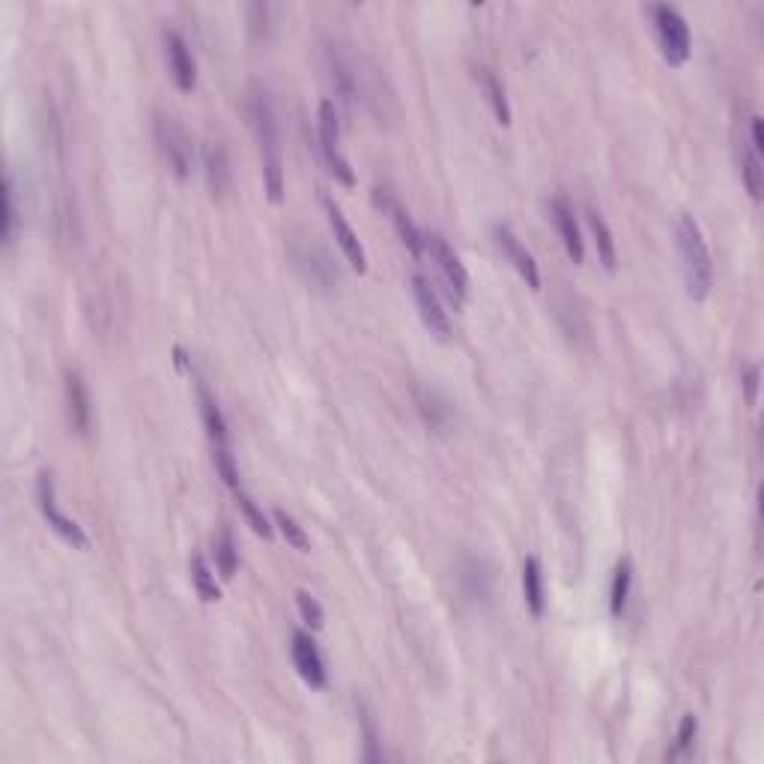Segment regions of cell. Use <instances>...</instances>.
I'll list each match as a JSON object with an SVG mask.
<instances>
[{
  "instance_id": "6da1fadb",
  "label": "cell",
  "mask_w": 764,
  "mask_h": 764,
  "mask_svg": "<svg viewBox=\"0 0 764 764\" xmlns=\"http://www.w3.org/2000/svg\"><path fill=\"white\" fill-rule=\"evenodd\" d=\"M245 117L248 126L257 138L260 150V165H263V186L266 197L272 203L284 200V153H281V135H278V120H275V105L266 87L251 84L245 96Z\"/></svg>"
},
{
  "instance_id": "7a4b0ae2",
  "label": "cell",
  "mask_w": 764,
  "mask_h": 764,
  "mask_svg": "<svg viewBox=\"0 0 764 764\" xmlns=\"http://www.w3.org/2000/svg\"><path fill=\"white\" fill-rule=\"evenodd\" d=\"M675 236H678V251H681V263H684L687 296L693 302H705L714 287V257L705 242V233H702L699 221L690 212H684L678 218Z\"/></svg>"
},
{
  "instance_id": "3957f363",
  "label": "cell",
  "mask_w": 764,
  "mask_h": 764,
  "mask_svg": "<svg viewBox=\"0 0 764 764\" xmlns=\"http://www.w3.org/2000/svg\"><path fill=\"white\" fill-rule=\"evenodd\" d=\"M648 15H651V24H654L663 60L669 66H675V69L684 66L690 60V54H693V36H690L687 18L675 6H666V3L648 6Z\"/></svg>"
},
{
  "instance_id": "277c9868",
  "label": "cell",
  "mask_w": 764,
  "mask_h": 764,
  "mask_svg": "<svg viewBox=\"0 0 764 764\" xmlns=\"http://www.w3.org/2000/svg\"><path fill=\"white\" fill-rule=\"evenodd\" d=\"M153 135H156V147H159V156L168 165V171L180 183H186L191 177V168H194V147H191V138L183 129V123L171 114H156Z\"/></svg>"
},
{
  "instance_id": "5b68a950",
  "label": "cell",
  "mask_w": 764,
  "mask_h": 764,
  "mask_svg": "<svg viewBox=\"0 0 764 764\" xmlns=\"http://www.w3.org/2000/svg\"><path fill=\"white\" fill-rule=\"evenodd\" d=\"M317 120H320L317 150H320V156H323L329 174H332L341 186L353 189V186H356V174H353V168H350V159H347L344 150H341V120H338V108H335L332 99H323V102H320Z\"/></svg>"
},
{
  "instance_id": "8992f818",
  "label": "cell",
  "mask_w": 764,
  "mask_h": 764,
  "mask_svg": "<svg viewBox=\"0 0 764 764\" xmlns=\"http://www.w3.org/2000/svg\"><path fill=\"white\" fill-rule=\"evenodd\" d=\"M36 505H39V514L45 517L48 529H51L60 541H66L72 550H81V553L90 550L87 532H84L72 517H66V514L60 511V505H57V490H54V475H51L48 469H42V472L36 475Z\"/></svg>"
},
{
  "instance_id": "52a82bcc",
  "label": "cell",
  "mask_w": 764,
  "mask_h": 764,
  "mask_svg": "<svg viewBox=\"0 0 764 764\" xmlns=\"http://www.w3.org/2000/svg\"><path fill=\"white\" fill-rule=\"evenodd\" d=\"M424 251H427L430 260L436 263L439 275H442L445 284H448V293H451L454 305L460 308V305L466 302V296H469V272H466V266L460 263L457 251L448 245V239H445L442 233H427V236H424Z\"/></svg>"
},
{
  "instance_id": "ba28073f",
  "label": "cell",
  "mask_w": 764,
  "mask_h": 764,
  "mask_svg": "<svg viewBox=\"0 0 764 764\" xmlns=\"http://www.w3.org/2000/svg\"><path fill=\"white\" fill-rule=\"evenodd\" d=\"M412 296H415V308H418V317L424 323V329L436 338V341H448L451 338V320H448V311L436 293V287L424 278V275H412Z\"/></svg>"
},
{
  "instance_id": "9c48e42d",
  "label": "cell",
  "mask_w": 764,
  "mask_h": 764,
  "mask_svg": "<svg viewBox=\"0 0 764 764\" xmlns=\"http://www.w3.org/2000/svg\"><path fill=\"white\" fill-rule=\"evenodd\" d=\"M371 197H374V206L380 209L382 215H388V218H391V224H394V230H397L400 242L406 245V251H409L415 260H421V254H424V233L415 227V221H412V218H409V212L400 206V200L394 197V191L382 189V186H374Z\"/></svg>"
},
{
  "instance_id": "30bf717a",
  "label": "cell",
  "mask_w": 764,
  "mask_h": 764,
  "mask_svg": "<svg viewBox=\"0 0 764 764\" xmlns=\"http://www.w3.org/2000/svg\"><path fill=\"white\" fill-rule=\"evenodd\" d=\"M290 654H293V666L299 672V678L311 687V690H323L329 684V672H326V660L314 642V636L308 630H296L293 633V645H290Z\"/></svg>"
},
{
  "instance_id": "8fae6325",
  "label": "cell",
  "mask_w": 764,
  "mask_h": 764,
  "mask_svg": "<svg viewBox=\"0 0 764 764\" xmlns=\"http://www.w3.org/2000/svg\"><path fill=\"white\" fill-rule=\"evenodd\" d=\"M323 206H326V218H329V227H332V233H335V242L341 245L347 263H350L359 275H365V272H368V254H365V245H362L359 233L350 227L344 209H341L329 194H323Z\"/></svg>"
},
{
  "instance_id": "7c38bea8",
  "label": "cell",
  "mask_w": 764,
  "mask_h": 764,
  "mask_svg": "<svg viewBox=\"0 0 764 764\" xmlns=\"http://www.w3.org/2000/svg\"><path fill=\"white\" fill-rule=\"evenodd\" d=\"M493 236H496V245H499V251L505 254V260L517 269V275H520L532 290H541V269H538V260H535V254L517 239V233H514L508 224H496V227H493Z\"/></svg>"
},
{
  "instance_id": "4fadbf2b",
  "label": "cell",
  "mask_w": 764,
  "mask_h": 764,
  "mask_svg": "<svg viewBox=\"0 0 764 764\" xmlns=\"http://www.w3.org/2000/svg\"><path fill=\"white\" fill-rule=\"evenodd\" d=\"M162 42H165V60H168V69H171V78H174L177 90L191 93L197 87V63L191 57L189 42L177 30H165Z\"/></svg>"
},
{
  "instance_id": "5bb4252c",
  "label": "cell",
  "mask_w": 764,
  "mask_h": 764,
  "mask_svg": "<svg viewBox=\"0 0 764 764\" xmlns=\"http://www.w3.org/2000/svg\"><path fill=\"white\" fill-rule=\"evenodd\" d=\"M66 418L78 436H87L90 421H93V406H90L87 382L78 371H66Z\"/></svg>"
},
{
  "instance_id": "9a60e30c",
  "label": "cell",
  "mask_w": 764,
  "mask_h": 764,
  "mask_svg": "<svg viewBox=\"0 0 764 764\" xmlns=\"http://www.w3.org/2000/svg\"><path fill=\"white\" fill-rule=\"evenodd\" d=\"M457 582H460V591L469 603L481 606V603H490L493 600V573L487 568V562L481 559H463L460 568H457Z\"/></svg>"
},
{
  "instance_id": "2e32d148",
  "label": "cell",
  "mask_w": 764,
  "mask_h": 764,
  "mask_svg": "<svg viewBox=\"0 0 764 764\" xmlns=\"http://www.w3.org/2000/svg\"><path fill=\"white\" fill-rule=\"evenodd\" d=\"M197 388V403H200V418H203V427H206V436H209V445L212 448H227L230 445V433H227V421H224V412L215 400V394L209 391V385L203 380L194 382Z\"/></svg>"
},
{
  "instance_id": "e0dca14e",
  "label": "cell",
  "mask_w": 764,
  "mask_h": 764,
  "mask_svg": "<svg viewBox=\"0 0 764 764\" xmlns=\"http://www.w3.org/2000/svg\"><path fill=\"white\" fill-rule=\"evenodd\" d=\"M550 215H553V224H556V230L562 236V245H565L568 257L579 266L585 260V242H582V233H579V224H576L571 203L565 197H556L550 203Z\"/></svg>"
},
{
  "instance_id": "ac0fdd59",
  "label": "cell",
  "mask_w": 764,
  "mask_h": 764,
  "mask_svg": "<svg viewBox=\"0 0 764 764\" xmlns=\"http://www.w3.org/2000/svg\"><path fill=\"white\" fill-rule=\"evenodd\" d=\"M203 174H206V186L215 200H221L230 183H233V171H230V159H227V147L224 144H206L203 150Z\"/></svg>"
},
{
  "instance_id": "d6986e66",
  "label": "cell",
  "mask_w": 764,
  "mask_h": 764,
  "mask_svg": "<svg viewBox=\"0 0 764 764\" xmlns=\"http://www.w3.org/2000/svg\"><path fill=\"white\" fill-rule=\"evenodd\" d=\"M412 400H415V409L421 415V421L430 427V430H445L448 421H451V403L436 391V388H421L415 385L412 388Z\"/></svg>"
},
{
  "instance_id": "ffe728a7",
  "label": "cell",
  "mask_w": 764,
  "mask_h": 764,
  "mask_svg": "<svg viewBox=\"0 0 764 764\" xmlns=\"http://www.w3.org/2000/svg\"><path fill=\"white\" fill-rule=\"evenodd\" d=\"M326 57H329V72H332V84H335V90H338V96H341V102L347 105V108H353L356 102H359V75H356V69H353V63L332 45L329 51H326Z\"/></svg>"
},
{
  "instance_id": "44dd1931",
  "label": "cell",
  "mask_w": 764,
  "mask_h": 764,
  "mask_svg": "<svg viewBox=\"0 0 764 764\" xmlns=\"http://www.w3.org/2000/svg\"><path fill=\"white\" fill-rule=\"evenodd\" d=\"M588 230L594 236V248H597V260L603 263L606 272H615L618 269V251H615V236L606 224V218L597 212V209H588Z\"/></svg>"
},
{
  "instance_id": "7402d4cb",
  "label": "cell",
  "mask_w": 764,
  "mask_h": 764,
  "mask_svg": "<svg viewBox=\"0 0 764 764\" xmlns=\"http://www.w3.org/2000/svg\"><path fill=\"white\" fill-rule=\"evenodd\" d=\"M523 597H526L529 612L535 618H541L547 609V594H544V568H541L538 556H529L523 562Z\"/></svg>"
},
{
  "instance_id": "603a6c76",
  "label": "cell",
  "mask_w": 764,
  "mask_h": 764,
  "mask_svg": "<svg viewBox=\"0 0 764 764\" xmlns=\"http://www.w3.org/2000/svg\"><path fill=\"white\" fill-rule=\"evenodd\" d=\"M478 84H481V90H484V96H487L493 114H496V123H499V126H511V102H508L505 84L496 78V72L487 69V66H481V69H478Z\"/></svg>"
},
{
  "instance_id": "cb8c5ba5",
  "label": "cell",
  "mask_w": 764,
  "mask_h": 764,
  "mask_svg": "<svg viewBox=\"0 0 764 764\" xmlns=\"http://www.w3.org/2000/svg\"><path fill=\"white\" fill-rule=\"evenodd\" d=\"M212 553H215V568L221 573V579L230 582L239 571V550H236L233 532L227 526H221L218 535L212 538Z\"/></svg>"
},
{
  "instance_id": "d4e9b609",
  "label": "cell",
  "mask_w": 764,
  "mask_h": 764,
  "mask_svg": "<svg viewBox=\"0 0 764 764\" xmlns=\"http://www.w3.org/2000/svg\"><path fill=\"white\" fill-rule=\"evenodd\" d=\"M630 588H633V562L630 559H618V565L612 571V585H609V612L615 618L624 615L627 600H630Z\"/></svg>"
},
{
  "instance_id": "484cf974",
  "label": "cell",
  "mask_w": 764,
  "mask_h": 764,
  "mask_svg": "<svg viewBox=\"0 0 764 764\" xmlns=\"http://www.w3.org/2000/svg\"><path fill=\"white\" fill-rule=\"evenodd\" d=\"M762 153H756L750 144H747V138L741 135V180H744V186L750 191V197L753 200H762V191H764V168H762Z\"/></svg>"
},
{
  "instance_id": "4316f807",
  "label": "cell",
  "mask_w": 764,
  "mask_h": 764,
  "mask_svg": "<svg viewBox=\"0 0 764 764\" xmlns=\"http://www.w3.org/2000/svg\"><path fill=\"white\" fill-rule=\"evenodd\" d=\"M189 573H191V585L197 591V597L203 603H218L221 600V588L215 582V573L209 568V562L200 556V553H191L189 559Z\"/></svg>"
},
{
  "instance_id": "83f0119b",
  "label": "cell",
  "mask_w": 764,
  "mask_h": 764,
  "mask_svg": "<svg viewBox=\"0 0 764 764\" xmlns=\"http://www.w3.org/2000/svg\"><path fill=\"white\" fill-rule=\"evenodd\" d=\"M236 505H239V511H242V517H245V523L251 526V532L257 535V538H263V541H272V535H275V526L269 523V517L263 514V508L245 493V490H236Z\"/></svg>"
},
{
  "instance_id": "f1b7e54d",
  "label": "cell",
  "mask_w": 764,
  "mask_h": 764,
  "mask_svg": "<svg viewBox=\"0 0 764 764\" xmlns=\"http://www.w3.org/2000/svg\"><path fill=\"white\" fill-rule=\"evenodd\" d=\"M272 520H275V526H278L281 538H284L293 550H299V553H311V538H308V532L299 526V520H296L293 514H287V511H281V508H275V511H272Z\"/></svg>"
},
{
  "instance_id": "f546056e",
  "label": "cell",
  "mask_w": 764,
  "mask_h": 764,
  "mask_svg": "<svg viewBox=\"0 0 764 764\" xmlns=\"http://www.w3.org/2000/svg\"><path fill=\"white\" fill-rule=\"evenodd\" d=\"M15 224H18V209H15V183L12 174H3V215H0V239L9 248L15 239Z\"/></svg>"
},
{
  "instance_id": "4dcf8cb0",
  "label": "cell",
  "mask_w": 764,
  "mask_h": 764,
  "mask_svg": "<svg viewBox=\"0 0 764 764\" xmlns=\"http://www.w3.org/2000/svg\"><path fill=\"white\" fill-rule=\"evenodd\" d=\"M696 735H699V720H696L693 714H684V720H681V726H678V735H675V744H672V750L666 753V759H669V762L684 759V756L693 750Z\"/></svg>"
},
{
  "instance_id": "1f68e13d",
  "label": "cell",
  "mask_w": 764,
  "mask_h": 764,
  "mask_svg": "<svg viewBox=\"0 0 764 764\" xmlns=\"http://www.w3.org/2000/svg\"><path fill=\"white\" fill-rule=\"evenodd\" d=\"M212 463H215L218 478L236 493V490H239V469H236V460H233L230 445H227V448H212Z\"/></svg>"
},
{
  "instance_id": "d6a6232c",
  "label": "cell",
  "mask_w": 764,
  "mask_h": 764,
  "mask_svg": "<svg viewBox=\"0 0 764 764\" xmlns=\"http://www.w3.org/2000/svg\"><path fill=\"white\" fill-rule=\"evenodd\" d=\"M296 606H299V615H302V621L311 627V630H320L323 624H326V612H323V606H320V600L311 594V591H296Z\"/></svg>"
},
{
  "instance_id": "836d02e7",
  "label": "cell",
  "mask_w": 764,
  "mask_h": 764,
  "mask_svg": "<svg viewBox=\"0 0 764 764\" xmlns=\"http://www.w3.org/2000/svg\"><path fill=\"white\" fill-rule=\"evenodd\" d=\"M362 729H365V762H371V764L382 762L380 735H377V726H374L371 714H365V717H362Z\"/></svg>"
},
{
  "instance_id": "e575fe53",
  "label": "cell",
  "mask_w": 764,
  "mask_h": 764,
  "mask_svg": "<svg viewBox=\"0 0 764 764\" xmlns=\"http://www.w3.org/2000/svg\"><path fill=\"white\" fill-rule=\"evenodd\" d=\"M759 382H762V371H759V365H750V368L744 371V377H741L747 406H756V403H759Z\"/></svg>"
},
{
  "instance_id": "d590c367",
  "label": "cell",
  "mask_w": 764,
  "mask_h": 764,
  "mask_svg": "<svg viewBox=\"0 0 764 764\" xmlns=\"http://www.w3.org/2000/svg\"><path fill=\"white\" fill-rule=\"evenodd\" d=\"M747 144L764 156V126L759 114H750V120H747Z\"/></svg>"
}]
</instances>
